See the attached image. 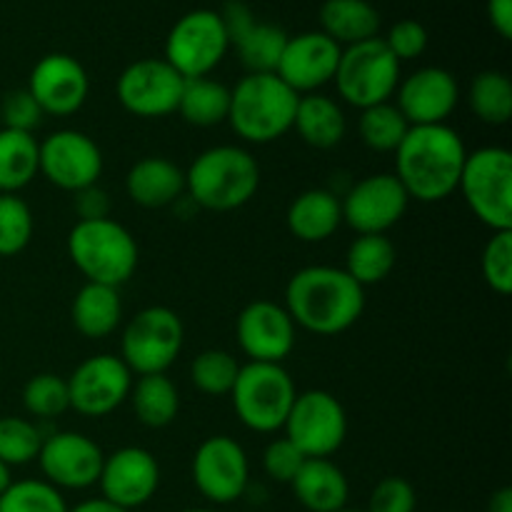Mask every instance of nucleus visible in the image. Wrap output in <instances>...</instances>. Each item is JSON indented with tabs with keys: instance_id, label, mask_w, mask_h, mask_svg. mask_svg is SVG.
Wrapping results in <instances>:
<instances>
[{
	"instance_id": "nucleus-1",
	"label": "nucleus",
	"mask_w": 512,
	"mask_h": 512,
	"mask_svg": "<svg viewBox=\"0 0 512 512\" xmlns=\"http://www.w3.org/2000/svg\"><path fill=\"white\" fill-rule=\"evenodd\" d=\"M465 150L458 130L443 125H410L408 135L395 150V178L410 200L440 203L458 190Z\"/></svg>"
},
{
	"instance_id": "nucleus-2",
	"label": "nucleus",
	"mask_w": 512,
	"mask_h": 512,
	"mask_svg": "<svg viewBox=\"0 0 512 512\" xmlns=\"http://www.w3.org/2000/svg\"><path fill=\"white\" fill-rule=\"evenodd\" d=\"M285 310L295 325L315 335H338L353 328L365 310V288L343 268L308 265L288 280Z\"/></svg>"
},
{
	"instance_id": "nucleus-3",
	"label": "nucleus",
	"mask_w": 512,
	"mask_h": 512,
	"mask_svg": "<svg viewBox=\"0 0 512 512\" xmlns=\"http://www.w3.org/2000/svg\"><path fill=\"white\" fill-rule=\"evenodd\" d=\"M260 185L258 160L240 145H215L203 150L185 173V193L195 205L213 213L243 208Z\"/></svg>"
},
{
	"instance_id": "nucleus-4",
	"label": "nucleus",
	"mask_w": 512,
	"mask_h": 512,
	"mask_svg": "<svg viewBox=\"0 0 512 512\" xmlns=\"http://www.w3.org/2000/svg\"><path fill=\"white\" fill-rule=\"evenodd\" d=\"M298 98L275 73H248L230 90L228 123L245 143H273L293 130Z\"/></svg>"
},
{
	"instance_id": "nucleus-5",
	"label": "nucleus",
	"mask_w": 512,
	"mask_h": 512,
	"mask_svg": "<svg viewBox=\"0 0 512 512\" xmlns=\"http://www.w3.org/2000/svg\"><path fill=\"white\" fill-rule=\"evenodd\" d=\"M68 255L88 283L120 288L138 268V243L118 220H78L68 233Z\"/></svg>"
},
{
	"instance_id": "nucleus-6",
	"label": "nucleus",
	"mask_w": 512,
	"mask_h": 512,
	"mask_svg": "<svg viewBox=\"0 0 512 512\" xmlns=\"http://www.w3.org/2000/svg\"><path fill=\"white\" fill-rule=\"evenodd\" d=\"M458 190L475 218L490 230H512V155L500 145L468 153Z\"/></svg>"
},
{
	"instance_id": "nucleus-7",
	"label": "nucleus",
	"mask_w": 512,
	"mask_h": 512,
	"mask_svg": "<svg viewBox=\"0 0 512 512\" xmlns=\"http://www.w3.org/2000/svg\"><path fill=\"white\" fill-rule=\"evenodd\" d=\"M233 408L240 423L255 433H275L288 420L298 390L288 370L278 363L240 365L233 390Z\"/></svg>"
},
{
	"instance_id": "nucleus-8",
	"label": "nucleus",
	"mask_w": 512,
	"mask_h": 512,
	"mask_svg": "<svg viewBox=\"0 0 512 512\" xmlns=\"http://www.w3.org/2000/svg\"><path fill=\"white\" fill-rule=\"evenodd\" d=\"M333 83L340 98L358 110L388 103L400 83V60L383 38L348 45L340 53Z\"/></svg>"
},
{
	"instance_id": "nucleus-9",
	"label": "nucleus",
	"mask_w": 512,
	"mask_h": 512,
	"mask_svg": "<svg viewBox=\"0 0 512 512\" xmlns=\"http://www.w3.org/2000/svg\"><path fill=\"white\" fill-rule=\"evenodd\" d=\"M185 328L178 313L165 305H150L133 315L120 338V360L135 375L165 373L183 350Z\"/></svg>"
},
{
	"instance_id": "nucleus-10",
	"label": "nucleus",
	"mask_w": 512,
	"mask_h": 512,
	"mask_svg": "<svg viewBox=\"0 0 512 512\" xmlns=\"http://www.w3.org/2000/svg\"><path fill=\"white\" fill-rule=\"evenodd\" d=\"M230 48L228 30L215 10H190L170 28L163 58L188 78H205L223 63Z\"/></svg>"
},
{
	"instance_id": "nucleus-11",
	"label": "nucleus",
	"mask_w": 512,
	"mask_h": 512,
	"mask_svg": "<svg viewBox=\"0 0 512 512\" xmlns=\"http://www.w3.org/2000/svg\"><path fill=\"white\" fill-rule=\"evenodd\" d=\"M285 438L305 458H330L348 435V415L343 403L328 390H308L295 398L285 420Z\"/></svg>"
},
{
	"instance_id": "nucleus-12",
	"label": "nucleus",
	"mask_w": 512,
	"mask_h": 512,
	"mask_svg": "<svg viewBox=\"0 0 512 512\" xmlns=\"http://www.w3.org/2000/svg\"><path fill=\"white\" fill-rule=\"evenodd\" d=\"M193 483L215 505L235 503L250 485V463L243 445L228 435L203 440L193 455Z\"/></svg>"
},
{
	"instance_id": "nucleus-13",
	"label": "nucleus",
	"mask_w": 512,
	"mask_h": 512,
	"mask_svg": "<svg viewBox=\"0 0 512 512\" xmlns=\"http://www.w3.org/2000/svg\"><path fill=\"white\" fill-rule=\"evenodd\" d=\"M185 78L165 58H143L120 73L118 100L138 118H165L178 110Z\"/></svg>"
},
{
	"instance_id": "nucleus-14",
	"label": "nucleus",
	"mask_w": 512,
	"mask_h": 512,
	"mask_svg": "<svg viewBox=\"0 0 512 512\" xmlns=\"http://www.w3.org/2000/svg\"><path fill=\"white\" fill-rule=\"evenodd\" d=\"M133 373L120 355H93L68 378L70 408L85 418H105L128 400Z\"/></svg>"
},
{
	"instance_id": "nucleus-15",
	"label": "nucleus",
	"mask_w": 512,
	"mask_h": 512,
	"mask_svg": "<svg viewBox=\"0 0 512 512\" xmlns=\"http://www.w3.org/2000/svg\"><path fill=\"white\" fill-rule=\"evenodd\" d=\"M408 193L393 173H375L350 185L340 200L343 223L358 235H385L408 210Z\"/></svg>"
},
{
	"instance_id": "nucleus-16",
	"label": "nucleus",
	"mask_w": 512,
	"mask_h": 512,
	"mask_svg": "<svg viewBox=\"0 0 512 512\" xmlns=\"http://www.w3.org/2000/svg\"><path fill=\"white\" fill-rule=\"evenodd\" d=\"M40 173L60 190L78 193L98 183L103 153L90 135L80 130H55L40 143Z\"/></svg>"
},
{
	"instance_id": "nucleus-17",
	"label": "nucleus",
	"mask_w": 512,
	"mask_h": 512,
	"mask_svg": "<svg viewBox=\"0 0 512 512\" xmlns=\"http://www.w3.org/2000/svg\"><path fill=\"white\" fill-rule=\"evenodd\" d=\"M103 460V450L83 433H73V430L43 438L38 453V465L40 473L45 475V483L58 490H85L98 485Z\"/></svg>"
},
{
	"instance_id": "nucleus-18",
	"label": "nucleus",
	"mask_w": 512,
	"mask_h": 512,
	"mask_svg": "<svg viewBox=\"0 0 512 512\" xmlns=\"http://www.w3.org/2000/svg\"><path fill=\"white\" fill-rule=\"evenodd\" d=\"M238 345L250 363H278L293 353L295 323L283 305L273 300H253L235 323Z\"/></svg>"
},
{
	"instance_id": "nucleus-19",
	"label": "nucleus",
	"mask_w": 512,
	"mask_h": 512,
	"mask_svg": "<svg viewBox=\"0 0 512 512\" xmlns=\"http://www.w3.org/2000/svg\"><path fill=\"white\" fill-rule=\"evenodd\" d=\"M98 485L103 493L100 498L130 512L150 503L158 493L160 465L153 453L128 445V448L115 450L113 455H105Z\"/></svg>"
},
{
	"instance_id": "nucleus-20",
	"label": "nucleus",
	"mask_w": 512,
	"mask_h": 512,
	"mask_svg": "<svg viewBox=\"0 0 512 512\" xmlns=\"http://www.w3.org/2000/svg\"><path fill=\"white\" fill-rule=\"evenodd\" d=\"M340 53L343 48L330 40L323 30L293 35L285 43L275 75L298 95L318 93L323 85L335 78Z\"/></svg>"
},
{
	"instance_id": "nucleus-21",
	"label": "nucleus",
	"mask_w": 512,
	"mask_h": 512,
	"mask_svg": "<svg viewBox=\"0 0 512 512\" xmlns=\"http://www.w3.org/2000/svg\"><path fill=\"white\" fill-rule=\"evenodd\" d=\"M28 93L45 115H73L90 93V78L80 60L65 53H50L35 63L28 78Z\"/></svg>"
},
{
	"instance_id": "nucleus-22",
	"label": "nucleus",
	"mask_w": 512,
	"mask_h": 512,
	"mask_svg": "<svg viewBox=\"0 0 512 512\" xmlns=\"http://www.w3.org/2000/svg\"><path fill=\"white\" fill-rule=\"evenodd\" d=\"M228 40L248 73H275L290 35L280 25L263 23L240 0H230L220 13Z\"/></svg>"
},
{
	"instance_id": "nucleus-23",
	"label": "nucleus",
	"mask_w": 512,
	"mask_h": 512,
	"mask_svg": "<svg viewBox=\"0 0 512 512\" xmlns=\"http://www.w3.org/2000/svg\"><path fill=\"white\" fill-rule=\"evenodd\" d=\"M398 110L408 125H443L460 103L458 80L445 68H420L400 80Z\"/></svg>"
},
{
	"instance_id": "nucleus-24",
	"label": "nucleus",
	"mask_w": 512,
	"mask_h": 512,
	"mask_svg": "<svg viewBox=\"0 0 512 512\" xmlns=\"http://www.w3.org/2000/svg\"><path fill=\"white\" fill-rule=\"evenodd\" d=\"M125 193L140 208H168L185 193V173L168 158H140L125 175Z\"/></svg>"
},
{
	"instance_id": "nucleus-25",
	"label": "nucleus",
	"mask_w": 512,
	"mask_h": 512,
	"mask_svg": "<svg viewBox=\"0 0 512 512\" xmlns=\"http://www.w3.org/2000/svg\"><path fill=\"white\" fill-rule=\"evenodd\" d=\"M290 485L298 503L310 512H340L350 498L348 478L330 458L305 460Z\"/></svg>"
},
{
	"instance_id": "nucleus-26",
	"label": "nucleus",
	"mask_w": 512,
	"mask_h": 512,
	"mask_svg": "<svg viewBox=\"0 0 512 512\" xmlns=\"http://www.w3.org/2000/svg\"><path fill=\"white\" fill-rule=\"evenodd\" d=\"M343 225L340 198L325 188L300 193L288 208V228L303 243H323Z\"/></svg>"
},
{
	"instance_id": "nucleus-27",
	"label": "nucleus",
	"mask_w": 512,
	"mask_h": 512,
	"mask_svg": "<svg viewBox=\"0 0 512 512\" xmlns=\"http://www.w3.org/2000/svg\"><path fill=\"white\" fill-rule=\"evenodd\" d=\"M293 128L310 148L330 150L343 143L348 133V120L333 98L323 93H308L298 98Z\"/></svg>"
},
{
	"instance_id": "nucleus-28",
	"label": "nucleus",
	"mask_w": 512,
	"mask_h": 512,
	"mask_svg": "<svg viewBox=\"0 0 512 512\" xmlns=\"http://www.w3.org/2000/svg\"><path fill=\"white\" fill-rule=\"evenodd\" d=\"M73 325L83 338H108L123 320V300L118 288L100 283H85L73 298Z\"/></svg>"
},
{
	"instance_id": "nucleus-29",
	"label": "nucleus",
	"mask_w": 512,
	"mask_h": 512,
	"mask_svg": "<svg viewBox=\"0 0 512 512\" xmlns=\"http://www.w3.org/2000/svg\"><path fill=\"white\" fill-rule=\"evenodd\" d=\"M320 28L340 48H348L378 38L380 13L368 0H325L320 5Z\"/></svg>"
},
{
	"instance_id": "nucleus-30",
	"label": "nucleus",
	"mask_w": 512,
	"mask_h": 512,
	"mask_svg": "<svg viewBox=\"0 0 512 512\" xmlns=\"http://www.w3.org/2000/svg\"><path fill=\"white\" fill-rule=\"evenodd\" d=\"M40 173V143L33 133L0 128V195H18Z\"/></svg>"
},
{
	"instance_id": "nucleus-31",
	"label": "nucleus",
	"mask_w": 512,
	"mask_h": 512,
	"mask_svg": "<svg viewBox=\"0 0 512 512\" xmlns=\"http://www.w3.org/2000/svg\"><path fill=\"white\" fill-rule=\"evenodd\" d=\"M228 110L230 88L220 80L205 75V78L185 80L175 113L183 115L185 123L195 125V128H213V125L228 120Z\"/></svg>"
},
{
	"instance_id": "nucleus-32",
	"label": "nucleus",
	"mask_w": 512,
	"mask_h": 512,
	"mask_svg": "<svg viewBox=\"0 0 512 512\" xmlns=\"http://www.w3.org/2000/svg\"><path fill=\"white\" fill-rule=\"evenodd\" d=\"M128 400L133 403L135 418L145 428H165L178 418L180 395L173 380L165 373L138 375L135 385L130 388Z\"/></svg>"
},
{
	"instance_id": "nucleus-33",
	"label": "nucleus",
	"mask_w": 512,
	"mask_h": 512,
	"mask_svg": "<svg viewBox=\"0 0 512 512\" xmlns=\"http://www.w3.org/2000/svg\"><path fill=\"white\" fill-rule=\"evenodd\" d=\"M395 245L385 235H358L345 255V273L365 288V285H378L393 273L395 268Z\"/></svg>"
},
{
	"instance_id": "nucleus-34",
	"label": "nucleus",
	"mask_w": 512,
	"mask_h": 512,
	"mask_svg": "<svg viewBox=\"0 0 512 512\" xmlns=\"http://www.w3.org/2000/svg\"><path fill=\"white\" fill-rule=\"evenodd\" d=\"M468 105L480 123L505 125L512 118V80L500 70H483L470 83Z\"/></svg>"
},
{
	"instance_id": "nucleus-35",
	"label": "nucleus",
	"mask_w": 512,
	"mask_h": 512,
	"mask_svg": "<svg viewBox=\"0 0 512 512\" xmlns=\"http://www.w3.org/2000/svg\"><path fill=\"white\" fill-rule=\"evenodd\" d=\"M410 125L403 118L395 103H380L373 108L360 110L358 135L375 153H395L403 138L408 135Z\"/></svg>"
},
{
	"instance_id": "nucleus-36",
	"label": "nucleus",
	"mask_w": 512,
	"mask_h": 512,
	"mask_svg": "<svg viewBox=\"0 0 512 512\" xmlns=\"http://www.w3.org/2000/svg\"><path fill=\"white\" fill-rule=\"evenodd\" d=\"M240 365L228 350H203L195 355L190 365V378L193 385L205 395H230L235 380H238Z\"/></svg>"
},
{
	"instance_id": "nucleus-37",
	"label": "nucleus",
	"mask_w": 512,
	"mask_h": 512,
	"mask_svg": "<svg viewBox=\"0 0 512 512\" xmlns=\"http://www.w3.org/2000/svg\"><path fill=\"white\" fill-rule=\"evenodd\" d=\"M40 445H43V433L38 425L25 418H15V415L0 418V460L8 468L38 460Z\"/></svg>"
},
{
	"instance_id": "nucleus-38",
	"label": "nucleus",
	"mask_w": 512,
	"mask_h": 512,
	"mask_svg": "<svg viewBox=\"0 0 512 512\" xmlns=\"http://www.w3.org/2000/svg\"><path fill=\"white\" fill-rule=\"evenodd\" d=\"M0 512H68V505L45 480H13L0 495Z\"/></svg>"
},
{
	"instance_id": "nucleus-39",
	"label": "nucleus",
	"mask_w": 512,
	"mask_h": 512,
	"mask_svg": "<svg viewBox=\"0 0 512 512\" xmlns=\"http://www.w3.org/2000/svg\"><path fill=\"white\" fill-rule=\"evenodd\" d=\"M23 405L33 418L53 420L70 408L68 380L53 373L30 378L23 388Z\"/></svg>"
},
{
	"instance_id": "nucleus-40",
	"label": "nucleus",
	"mask_w": 512,
	"mask_h": 512,
	"mask_svg": "<svg viewBox=\"0 0 512 512\" xmlns=\"http://www.w3.org/2000/svg\"><path fill=\"white\" fill-rule=\"evenodd\" d=\"M33 238V213L18 195H0V258L23 253Z\"/></svg>"
},
{
	"instance_id": "nucleus-41",
	"label": "nucleus",
	"mask_w": 512,
	"mask_h": 512,
	"mask_svg": "<svg viewBox=\"0 0 512 512\" xmlns=\"http://www.w3.org/2000/svg\"><path fill=\"white\" fill-rule=\"evenodd\" d=\"M483 278L498 295L512 293V230H495L483 248Z\"/></svg>"
},
{
	"instance_id": "nucleus-42",
	"label": "nucleus",
	"mask_w": 512,
	"mask_h": 512,
	"mask_svg": "<svg viewBox=\"0 0 512 512\" xmlns=\"http://www.w3.org/2000/svg\"><path fill=\"white\" fill-rule=\"evenodd\" d=\"M418 495L405 478H383L373 488L368 500V512H415Z\"/></svg>"
},
{
	"instance_id": "nucleus-43",
	"label": "nucleus",
	"mask_w": 512,
	"mask_h": 512,
	"mask_svg": "<svg viewBox=\"0 0 512 512\" xmlns=\"http://www.w3.org/2000/svg\"><path fill=\"white\" fill-rule=\"evenodd\" d=\"M305 455L290 443L288 438H278L273 443H268L263 453V470L268 478H273L275 483H293V478L298 475V470L303 468Z\"/></svg>"
},
{
	"instance_id": "nucleus-44",
	"label": "nucleus",
	"mask_w": 512,
	"mask_h": 512,
	"mask_svg": "<svg viewBox=\"0 0 512 512\" xmlns=\"http://www.w3.org/2000/svg\"><path fill=\"white\" fill-rule=\"evenodd\" d=\"M43 110L35 103L33 95L25 90H13L5 95L3 105H0V118H3V128L20 130V133H33L43 120Z\"/></svg>"
},
{
	"instance_id": "nucleus-45",
	"label": "nucleus",
	"mask_w": 512,
	"mask_h": 512,
	"mask_svg": "<svg viewBox=\"0 0 512 512\" xmlns=\"http://www.w3.org/2000/svg\"><path fill=\"white\" fill-rule=\"evenodd\" d=\"M383 40L390 48V53L403 63V60L420 58V55L425 53V48H428L430 38H428V30H425V25L420 23V20L405 18V20H398V23L390 28L388 38Z\"/></svg>"
},
{
	"instance_id": "nucleus-46",
	"label": "nucleus",
	"mask_w": 512,
	"mask_h": 512,
	"mask_svg": "<svg viewBox=\"0 0 512 512\" xmlns=\"http://www.w3.org/2000/svg\"><path fill=\"white\" fill-rule=\"evenodd\" d=\"M75 213L78 220H103L110 218V198L98 183L75 193Z\"/></svg>"
},
{
	"instance_id": "nucleus-47",
	"label": "nucleus",
	"mask_w": 512,
	"mask_h": 512,
	"mask_svg": "<svg viewBox=\"0 0 512 512\" xmlns=\"http://www.w3.org/2000/svg\"><path fill=\"white\" fill-rule=\"evenodd\" d=\"M488 18L500 38H512V0H488Z\"/></svg>"
},
{
	"instance_id": "nucleus-48",
	"label": "nucleus",
	"mask_w": 512,
	"mask_h": 512,
	"mask_svg": "<svg viewBox=\"0 0 512 512\" xmlns=\"http://www.w3.org/2000/svg\"><path fill=\"white\" fill-rule=\"evenodd\" d=\"M68 512H128V510L108 503L105 498H93V500H85V503L75 505V508H68Z\"/></svg>"
},
{
	"instance_id": "nucleus-49",
	"label": "nucleus",
	"mask_w": 512,
	"mask_h": 512,
	"mask_svg": "<svg viewBox=\"0 0 512 512\" xmlns=\"http://www.w3.org/2000/svg\"><path fill=\"white\" fill-rule=\"evenodd\" d=\"M488 512H512V488H500L490 498Z\"/></svg>"
},
{
	"instance_id": "nucleus-50",
	"label": "nucleus",
	"mask_w": 512,
	"mask_h": 512,
	"mask_svg": "<svg viewBox=\"0 0 512 512\" xmlns=\"http://www.w3.org/2000/svg\"><path fill=\"white\" fill-rule=\"evenodd\" d=\"M10 483H13V475H10V468L3 463V460H0V495H3L5 490L10 488Z\"/></svg>"
},
{
	"instance_id": "nucleus-51",
	"label": "nucleus",
	"mask_w": 512,
	"mask_h": 512,
	"mask_svg": "<svg viewBox=\"0 0 512 512\" xmlns=\"http://www.w3.org/2000/svg\"><path fill=\"white\" fill-rule=\"evenodd\" d=\"M183 512H215V510H205V508H193V510H183Z\"/></svg>"
},
{
	"instance_id": "nucleus-52",
	"label": "nucleus",
	"mask_w": 512,
	"mask_h": 512,
	"mask_svg": "<svg viewBox=\"0 0 512 512\" xmlns=\"http://www.w3.org/2000/svg\"><path fill=\"white\" fill-rule=\"evenodd\" d=\"M340 512H360V510H348V508H345V510H340Z\"/></svg>"
}]
</instances>
